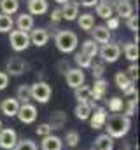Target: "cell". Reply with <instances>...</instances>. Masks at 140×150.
I'll list each match as a JSON object with an SVG mask.
<instances>
[{"label":"cell","mask_w":140,"mask_h":150,"mask_svg":"<svg viewBox=\"0 0 140 150\" xmlns=\"http://www.w3.org/2000/svg\"><path fill=\"white\" fill-rule=\"evenodd\" d=\"M81 52H84L86 56H89L91 59L98 54V45L95 44V40H86V42H82V49H81Z\"/></svg>","instance_id":"cell-29"},{"label":"cell","mask_w":140,"mask_h":150,"mask_svg":"<svg viewBox=\"0 0 140 150\" xmlns=\"http://www.w3.org/2000/svg\"><path fill=\"white\" fill-rule=\"evenodd\" d=\"M75 63H77L79 68L82 70V68H89V67L93 65V59H91L89 56H86L84 52H77V54H75Z\"/></svg>","instance_id":"cell-31"},{"label":"cell","mask_w":140,"mask_h":150,"mask_svg":"<svg viewBox=\"0 0 140 150\" xmlns=\"http://www.w3.org/2000/svg\"><path fill=\"white\" fill-rule=\"evenodd\" d=\"M14 26V21L7 14H0V33H9Z\"/></svg>","instance_id":"cell-30"},{"label":"cell","mask_w":140,"mask_h":150,"mask_svg":"<svg viewBox=\"0 0 140 150\" xmlns=\"http://www.w3.org/2000/svg\"><path fill=\"white\" fill-rule=\"evenodd\" d=\"M40 147H42V150H61L63 142H61V138L49 134V136H44V140H42V145H40Z\"/></svg>","instance_id":"cell-19"},{"label":"cell","mask_w":140,"mask_h":150,"mask_svg":"<svg viewBox=\"0 0 140 150\" xmlns=\"http://www.w3.org/2000/svg\"><path fill=\"white\" fill-rule=\"evenodd\" d=\"M91 68H93V77L95 79H102V75L105 72L104 63H95V65H91Z\"/></svg>","instance_id":"cell-39"},{"label":"cell","mask_w":140,"mask_h":150,"mask_svg":"<svg viewBox=\"0 0 140 150\" xmlns=\"http://www.w3.org/2000/svg\"><path fill=\"white\" fill-rule=\"evenodd\" d=\"M116 12H117V18H130L133 14V5L130 0H117L116 2Z\"/></svg>","instance_id":"cell-16"},{"label":"cell","mask_w":140,"mask_h":150,"mask_svg":"<svg viewBox=\"0 0 140 150\" xmlns=\"http://www.w3.org/2000/svg\"><path fill=\"white\" fill-rule=\"evenodd\" d=\"M77 4H81V5H84V7H93V5L98 4V0H79Z\"/></svg>","instance_id":"cell-45"},{"label":"cell","mask_w":140,"mask_h":150,"mask_svg":"<svg viewBox=\"0 0 140 150\" xmlns=\"http://www.w3.org/2000/svg\"><path fill=\"white\" fill-rule=\"evenodd\" d=\"M16 26H18V30L28 33V30L34 28V16H30L28 12L19 14V16H18V21H16Z\"/></svg>","instance_id":"cell-20"},{"label":"cell","mask_w":140,"mask_h":150,"mask_svg":"<svg viewBox=\"0 0 140 150\" xmlns=\"http://www.w3.org/2000/svg\"><path fill=\"white\" fill-rule=\"evenodd\" d=\"M9 44L11 47L16 51V52H21V51H26L28 45H30V37L26 32H21V30H11L9 32Z\"/></svg>","instance_id":"cell-4"},{"label":"cell","mask_w":140,"mask_h":150,"mask_svg":"<svg viewBox=\"0 0 140 150\" xmlns=\"http://www.w3.org/2000/svg\"><path fill=\"white\" fill-rule=\"evenodd\" d=\"M91 33H93V40H95V42H98V44H109L110 32L107 30V26H105V25L93 26V28H91Z\"/></svg>","instance_id":"cell-14"},{"label":"cell","mask_w":140,"mask_h":150,"mask_svg":"<svg viewBox=\"0 0 140 150\" xmlns=\"http://www.w3.org/2000/svg\"><path fill=\"white\" fill-rule=\"evenodd\" d=\"M112 149H114V138H110L107 133L100 134L93 143V150H112Z\"/></svg>","instance_id":"cell-18"},{"label":"cell","mask_w":140,"mask_h":150,"mask_svg":"<svg viewBox=\"0 0 140 150\" xmlns=\"http://www.w3.org/2000/svg\"><path fill=\"white\" fill-rule=\"evenodd\" d=\"M126 75H128V79H130L133 84L137 82V79H139V67H137V63H131V65H130L128 74H126Z\"/></svg>","instance_id":"cell-37"},{"label":"cell","mask_w":140,"mask_h":150,"mask_svg":"<svg viewBox=\"0 0 140 150\" xmlns=\"http://www.w3.org/2000/svg\"><path fill=\"white\" fill-rule=\"evenodd\" d=\"M25 70H26V63H25L21 58H18V56L11 58V59L7 61V65H5V74L7 75L19 77V75L25 74Z\"/></svg>","instance_id":"cell-8"},{"label":"cell","mask_w":140,"mask_h":150,"mask_svg":"<svg viewBox=\"0 0 140 150\" xmlns=\"http://www.w3.org/2000/svg\"><path fill=\"white\" fill-rule=\"evenodd\" d=\"M135 2H139V0H135Z\"/></svg>","instance_id":"cell-48"},{"label":"cell","mask_w":140,"mask_h":150,"mask_svg":"<svg viewBox=\"0 0 140 150\" xmlns=\"http://www.w3.org/2000/svg\"><path fill=\"white\" fill-rule=\"evenodd\" d=\"M7 84H9V75L5 72H0V91H4L7 87Z\"/></svg>","instance_id":"cell-43"},{"label":"cell","mask_w":140,"mask_h":150,"mask_svg":"<svg viewBox=\"0 0 140 150\" xmlns=\"http://www.w3.org/2000/svg\"><path fill=\"white\" fill-rule=\"evenodd\" d=\"M54 2H58L60 5H63V4H67V2H70V0H54Z\"/></svg>","instance_id":"cell-46"},{"label":"cell","mask_w":140,"mask_h":150,"mask_svg":"<svg viewBox=\"0 0 140 150\" xmlns=\"http://www.w3.org/2000/svg\"><path fill=\"white\" fill-rule=\"evenodd\" d=\"M28 14L30 16H40L47 12V2L46 0H28Z\"/></svg>","instance_id":"cell-15"},{"label":"cell","mask_w":140,"mask_h":150,"mask_svg":"<svg viewBox=\"0 0 140 150\" xmlns=\"http://www.w3.org/2000/svg\"><path fill=\"white\" fill-rule=\"evenodd\" d=\"M19 103H28L30 100H32V96H30V86H26V84H21V86H18V89H16V96H14Z\"/></svg>","instance_id":"cell-27"},{"label":"cell","mask_w":140,"mask_h":150,"mask_svg":"<svg viewBox=\"0 0 140 150\" xmlns=\"http://www.w3.org/2000/svg\"><path fill=\"white\" fill-rule=\"evenodd\" d=\"M123 94H124V96H137V89H135V84L131 82L130 86H126V87L123 89Z\"/></svg>","instance_id":"cell-42"},{"label":"cell","mask_w":140,"mask_h":150,"mask_svg":"<svg viewBox=\"0 0 140 150\" xmlns=\"http://www.w3.org/2000/svg\"><path fill=\"white\" fill-rule=\"evenodd\" d=\"M67 84H69L72 89H77L81 86H84V80H86V75L81 68H70L67 70Z\"/></svg>","instance_id":"cell-9"},{"label":"cell","mask_w":140,"mask_h":150,"mask_svg":"<svg viewBox=\"0 0 140 150\" xmlns=\"http://www.w3.org/2000/svg\"><path fill=\"white\" fill-rule=\"evenodd\" d=\"M19 101L16 100V98H5L2 103H0V110L4 115H7V117H16V113L19 110Z\"/></svg>","instance_id":"cell-10"},{"label":"cell","mask_w":140,"mask_h":150,"mask_svg":"<svg viewBox=\"0 0 140 150\" xmlns=\"http://www.w3.org/2000/svg\"><path fill=\"white\" fill-rule=\"evenodd\" d=\"M54 42H56L58 51H61V52L67 54V52L75 51V47H77V44H79V38H77V35H75L74 32H70V30H61V32L56 33Z\"/></svg>","instance_id":"cell-2"},{"label":"cell","mask_w":140,"mask_h":150,"mask_svg":"<svg viewBox=\"0 0 140 150\" xmlns=\"http://www.w3.org/2000/svg\"><path fill=\"white\" fill-rule=\"evenodd\" d=\"M28 37H30V44H34L37 47H42V45L47 44L49 33H47L46 28H35V30H32V33H30Z\"/></svg>","instance_id":"cell-11"},{"label":"cell","mask_w":140,"mask_h":150,"mask_svg":"<svg viewBox=\"0 0 140 150\" xmlns=\"http://www.w3.org/2000/svg\"><path fill=\"white\" fill-rule=\"evenodd\" d=\"M51 131H53V129H51V126H49L47 122L39 124V127H37V134H39V136H42V138H44V136H49V134H51Z\"/></svg>","instance_id":"cell-38"},{"label":"cell","mask_w":140,"mask_h":150,"mask_svg":"<svg viewBox=\"0 0 140 150\" xmlns=\"http://www.w3.org/2000/svg\"><path fill=\"white\" fill-rule=\"evenodd\" d=\"M124 56H126V59H130L131 63H135L137 59H139V44H135V42H128V44H124Z\"/></svg>","instance_id":"cell-26"},{"label":"cell","mask_w":140,"mask_h":150,"mask_svg":"<svg viewBox=\"0 0 140 150\" xmlns=\"http://www.w3.org/2000/svg\"><path fill=\"white\" fill-rule=\"evenodd\" d=\"M91 127L93 129H102L105 126V120H107V110L105 108H96L95 112H91Z\"/></svg>","instance_id":"cell-17"},{"label":"cell","mask_w":140,"mask_h":150,"mask_svg":"<svg viewBox=\"0 0 140 150\" xmlns=\"http://www.w3.org/2000/svg\"><path fill=\"white\" fill-rule=\"evenodd\" d=\"M75 100L79 103H89L91 101V87L88 86H81L75 89Z\"/></svg>","instance_id":"cell-28"},{"label":"cell","mask_w":140,"mask_h":150,"mask_svg":"<svg viewBox=\"0 0 140 150\" xmlns=\"http://www.w3.org/2000/svg\"><path fill=\"white\" fill-rule=\"evenodd\" d=\"M0 129H2V120H0Z\"/></svg>","instance_id":"cell-47"},{"label":"cell","mask_w":140,"mask_h":150,"mask_svg":"<svg viewBox=\"0 0 140 150\" xmlns=\"http://www.w3.org/2000/svg\"><path fill=\"white\" fill-rule=\"evenodd\" d=\"M63 18H61V11L60 9H54L53 12H51V23H60Z\"/></svg>","instance_id":"cell-44"},{"label":"cell","mask_w":140,"mask_h":150,"mask_svg":"<svg viewBox=\"0 0 140 150\" xmlns=\"http://www.w3.org/2000/svg\"><path fill=\"white\" fill-rule=\"evenodd\" d=\"M112 12H114V7L107 0H98V4H96V16H100L104 19H109L112 16Z\"/></svg>","instance_id":"cell-23"},{"label":"cell","mask_w":140,"mask_h":150,"mask_svg":"<svg viewBox=\"0 0 140 150\" xmlns=\"http://www.w3.org/2000/svg\"><path fill=\"white\" fill-rule=\"evenodd\" d=\"M18 143V134L14 129L11 127H5V129H0V149L4 150H12Z\"/></svg>","instance_id":"cell-6"},{"label":"cell","mask_w":140,"mask_h":150,"mask_svg":"<svg viewBox=\"0 0 140 150\" xmlns=\"http://www.w3.org/2000/svg\"><path fill=\"white\" fill-rule=\"evenodd\" d=\"M51 86L44 80H37L35 84L30 86V96L32 100L39 101V103H47L49 98H51Z\"/></svg>","instance_id":"cell-3"},{"label":"cell","mask_w":140,"mask_h":150,"mask_svg":"<svg viewBox=\"0 0 140 150\" xmlns=\"http://www.w3.org/2000/svg\"><path fill=\"white\" fill-rule=\"evenodd\" d=\"M135 108H137V96L133 98V100H130V103H128V107H126V117H131V115H135Z\"/></svg>","instance_id":"cell-41"},{"label":"cell","mask_w":140,"mask_h":150,"mask_svg":"<svg viewBox=\"0 0 140 150\" xmlns=\"http://www.w3.org/2000/svg\"><path fill=\"white\" fill-rule=\"evenodd\" d=\"M61 11V18L63 19H67V21H74V19H77V16H79V4L77 2H67V4H63V7L60 9Z\"/></svg>","instance_id":"cell-12"},{"label":"cell","mask_w":140,"mask_h":150,"mask_svg":"<svg viewBox=\"0 0 140 150\" xmlns=\"http://www.w3.org/2000/svg\"><path fill=\"white\" fill-rule=\"evenodd\" d=\"M12 150H37V145L32 140H21V142L16 143V147Z\"/></svg>","instance_id":"cell-34"},{"label":"cell","mask_w":140,"mask_h":150,"mask_svg":"<svg viewBox=\"0 0 140 150\" xmlns=\"http://www.w3.org/2000/svg\"><path fill=\"white\" fill-rule=\"evenodd\" d=\"M93 112V105L91 103H77V107H75V117L79 119V120H86V119H89V115Z\"/></svg>","instance_id":"cell-21"},{"label":"cell","mask_w":140,"mask_h":150,"mask_svg":"<svg viewBox=\"0 0 140 150\" xmlns=\"http://www.w3.org/2000/svg\"><path fill=\"white\" fill-rule=\"evenodd\" d=\"M65 122H67V113L58 110V112H54L51 115V120L47 124L51 126V129H61L65 126Z\"/></svg>","instance_id":"cell-22"},{"label":"cell","mask_w":140,"mask_h":150,"mask_svg":"<svg viewBox=\"0 0 140 150\" xmlns=\"http://www.w3.org/2000/svg\"><path fill=\"white\" fill-rule=\"evenodd\" d=\"M105 93H107V80H105L104 77L96 79L95 84H93V87H91V100H95V101L102 100L105 96Z\"/></svg>","instance_id":"cell-13"},{"label":"cell","mask_w":140,"mask_h":150,"mask_svg":"<svg viewBox=\"0 0 140 150\" xmlns=\"http://www.w3.org/2000/svg\"><path fill=\"white\" fill-rule=\"evenodd\" d=\"M105 26H107L109 32H110V30H117V28H119V18H117V16H110V18L107 19V25H105Z\"/></svg>","instance_id":"cell-40"},{"label":"cell","mask_w":140,"mask_h":150,"mask_svg":"<svg viewBox=\"0 0 140 150\" xmlns=\"http://www.w3.org/2000/svg\"><path fill=\"white\" fill-rule=\"evenodd\" d=\"M109 110L114 113L123 112V100L121 98H110L109 100Z\"/></svg>","instance_id":"cell-33"},{"label":"cell","mask_w":140,"mask_h":150,"mask_svg":"<svg viewBox=\"0 0 140 150\" xmlns=\"http://www.w3.org/2000/svg\"><path fill=\"white\" fill-rule=\"evenodd\" d=\"M98 54L102 56L104 63H116L121 54V47L117 44H104L102 49H98Z\"/></svg>","instance_id":"cell-5"},{"label":"cell","mask_w":140,"mask_h":150,"mask_svg":"<svg viewBox=\"0 0 140 150\" xmlns=\"http://www.w3.org/2000/svg\"><path fill=\"white\" fill-rule=\"evenodd\" d=\"M130 127H131V120H130V117H126L123 113H114V115L107 117V120H105V129L110 138L126 136Z\"/></svg>","instance_id":"cell-1"},{"label":"cell","mask_w":140,"mask_h":150,"mask_svg":"<svg viewBox=\"0 0 140 150\" xmlns=\"http://www.w3.org/2000/svg\"><path fill=\"white\" fill-rule=\"evenodd\" d=\"M16 117L23 124H32V122H35V119H37V108H35L32 103H23V105H19V110L16 113Z\"/></svg>","instance_id":"cell-7"},{"label":"cell","mask_w":140,"mask_h":150,"mask_svg":"<svg viewBox=\"0 0 140 150\" xmlns=\"http://www.w3.org/2000/svg\"><path fill=\"white\" fill-rule=\"evenodd\" d=\"M114 80H116V84H117V87H119L121 91H123L126 86H130V84H131V80L128 79V75L124 74V72H117L116 77H114Z\"/></svg>","instance_id":"cell-32"},{"label":"cell","mask_w":140,"mask_h":150,"mask_svg":"<svg viewBox=\"0 0 140 150\" xmlns=\"http://www.w3.org/2000/svg\"><path fill=\"white\" fill-rule=\"evenodd\" d=\"M126 26H128V30L137 33V30H139V16L131 14L130 18H126Z\"/></svg>","instance_id":"cell-36"},{"label":"cell","mask_w":140,"mask_h":150,"mask_svg":"<svg viewBox=\"0 0 140 150\" xmlns=\"http://www.w3.org/2000/svg\"><path fill=\"white\" fill-rule=\"evenodd\" d=\"M77 23H79L81 30L91 32V28L95 26V18H93V14L86 12V14H81V16H77Z\"/></svg>","instance_id":"cell-24"},{"label":"cell","mask_w":140,"mask_h":150,"mask_svg":"<svg viewBox=\"0 0 140 150\" xmlns=\"http://www.w3.org/2000/svg\"><path fill=\"white\" fill-rule=\"evenodd\" d=\"M0 9H2V14L12 16L14 12H18L19 2L18 0H0Z\"/></svg>","instance_id":"cell-25"},{"label":"cell","mask_w":140,"mask_h":150,"mask_svg":"<svg viewBox=\"0 0 140 150\" xmlns=\"http://www.w3.org/2000/svg\"><path fill=\"white\" fill-rule=\"evenodd\" d=\"M65 142H67L69 147H75V145L79 143V133H77V131H69V133L65 134Z\"/></svg>","instance_id":"cell-35"}]
</instances>
